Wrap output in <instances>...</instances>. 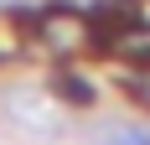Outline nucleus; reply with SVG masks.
Instances as JSON below:
<instances>
[{
  "instance_id": "nucleus-1",
  "label": "nucleus",
  "mask_w": 150,
  "mask_h": 145,
  "mask_svg": "<svg viewBox=\"0 0 150 145\" xmlns=\"http://www.w3.org/2000/svg\"><path fill=\"white\" fill-rule=\"evenodd\" d=\"M36 36H42L57 57H73V52H83V47L98 36V31L88 26V21H78V16H47L42 26H36Z\"/></svg>"
},
{
  "instance_id": "nucleus-2",
  "label": "nucleus",
  "mask_w": 150,
  "mask_h": 145,
  "mask_svg": "<svg viewBox=\"0 0 150 145\" xmlns=\"http://www.w3.org/2000/svg\"><path fill=\"white\" fill-rule=\"evenodd\" d=\"M21 42H26V36H21V26H16V21H0V62L16 57V52H21Z\"/></svg>"
}]
</instances>
